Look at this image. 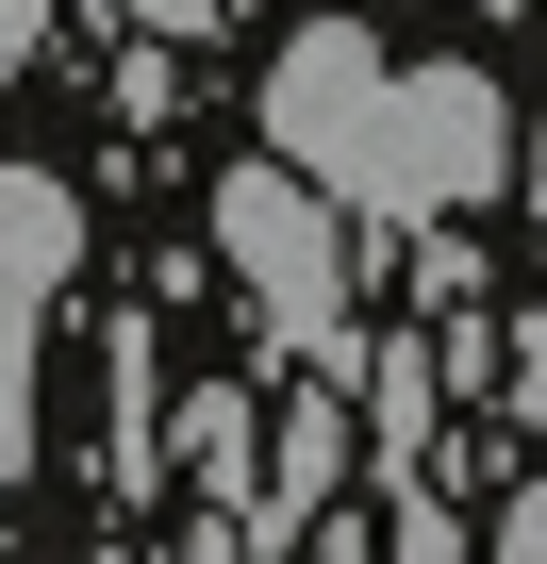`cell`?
I'll return each mask as SVG.
<instances>
[{"label": "cell", "instance_id": "30bf717a", "mask_svg": "<svg viewBox=\"0 0 547 564\" xmlns=\"http://www.w3.org/2000/svg\"><path fill=\"white\" fill-rule=\"evenodd\" d=\"M415 300H431V316H464V300H481V249H464V216H448V232H415Z\"/></svg>", "mask_w": 547, "mask_h": 564}, {"label": "cell", "instance_id": "8992f818", "mask_svg": "<svg viewBox=\"0 0 547 564\" xmlns=\"http://www.w3.org/2000/svg\"><path fill=\"white\" fill-rule=\"evenodd\" d=\"M349 415H382V481H431V432H448V366H431V333H382Z\"/></svg>", "mask_w": 547, "mask_h": 564}, {"label": "cell", "instance_id": "3957f363", "mask_svg": "<svg viewBox=\"0 0 547 564\" xmlns=\"http://www.w3.org/2000/svg\"><path fill=\"white\" fill-rule=\"evenodd\" d=\"M365 133H382V34L365 18H299L265 51V150L299 183H332V199H365Z\"/></svg>", "mask_w": 547, "mask_h": 564}, {"label": "cell", "instance_id": "277c9868", "mask_svg": "<svg viewBox=\"0 0 547 564\" xmlns=\"http://www.w3.org/2000/svg\"><path fill=\"white\" fill-rule=\"evenodd\" d=\"M67 265H84V199L51 166H0V481L34 465V349H51Z\"/></svg>", "mask_w": 547, "mask_h": 564}, {"label": "cell", "instance_id": "52a82bcc", "mask_svg": "<svg viewBox=\"0 0 547 564\" xmlns=\"http://www.w3.org/2000/svg\"><path fill=\"white\" fill-rule=\"evenodd\" d=\"M183 448H199V481H216V514H232V498H249V382L183 399Z\"/></svg>", "mask_w": 547, "mask_h": 564}, {"label": "cell", "instance_id": "5b68a950", "mask_svg": "<svg viewBox=\"0 0 547 564\" xmlns=\"http://www.w3.org/2000/svg\"><path fill=\"white\" fill-rule=\"evenodd\" d=\"M349 448H365V432H349V399H332V382H299V399H265V498H249V531H232V547H299V531L332 514Z\"/></svg>", "mask_w": 547, "mask_h": 564}, {"label": "cell", "instance_id": "9c48e42d", "mask_svg": "<svg viewBox=\"0 0 547 564\" xmlns=\"http://www.w3.org/2000/svg\"><path fill=\"white\" fill-rule=\"evenodd\" d=\"M84 18H100V34H166V51H199L232 0H84Z\"/></svg>", "mask_w": 547, "mask_h": 564}, {"label": "cell", "instance_id": "7c38bea8", "mask_svg": "<svg viewBox=\"0 0 547 564\" xmlns=\"http://www.w3.org/2000/svg\"><path fill=\"white\" fill-rule=\"evenodd\" d=\"M514 166H530V216H547V117H530V150H514Z\"/></svg>", "mask_w": 547, "mask_h": 564}, {"label": "cell", "instance_id": "ba28073f", "mask_svg": "<svg viewBox=\"0 0 547 564\" xmlns=\"http://www.w3.org/2000/svg\"><path fill=\"white\" fill-rule=\"evenodd\" d=\"M497 399L514 432H547V316H497Z\"/></svg>", "mask_w": 547, "mask_h": 564}, {"label": "cell", "instance_id": "6da1fadb", "mask_svg": "<svg viewBox=\"0 0 547 564\" xmlns=\"http://www.w3.org/2000/svg\"><path fill=\"white\" fill-rule=\"evenodd\" d=\"M216 265H232V300L265 333V366H349V282H365V232L332 183H299L283 150L232 166L216 183Z\"/></svg>", "mask_w": 547, "mask_h": 564}, {"label": "cell", "instance_id": "8fae6325", "mask_svg": "<svg viewBox=\"0 0 547 564\" xmlns=\"http://www.w3.org/2000/svg\"><path fill=\"white\" fill-rule=\"evenodd\" d=\"M481 547H497V564H547V465H530V481L497 498V531H481Z\"/></svg>", "mask_w": 547, "mask_h": 564}, {"label": "cell", "instance_id": "5bb4252c", "mask_svg": "<svg viewBox=\"0 0 547 564\" xmlns=\"http://www.w3.org/2000/svg\"><path fill=\"white\" fill-rule=\"evenodd\" d=\"M100 564H133V547H100Z\"/></svg>", "mask_w": 547, "mask_h": 564}, {"label": "cell", "instance_id": "7a4b0ae2", "mask_svg": "<svg viewBox=\"0 0 547 564\" xmlns=\"http://www.w3.org/2000/svg\"><path fill=\"white\" fill-rule=\"evenodd\" d=\"M497 183H514V100H497V67H464V51L382 67V133H365V199H349V232L398 249V232L481 216Z\"/></svg>", "mask_w": 547, "mask_h": 564}, {"label": "cell", "instance_id": "4fadbf2b", "mask_svg": "<svg viewBox=\"0 0 547 564\" xmlns=\"http://www.w3.org/2000/svg\"><path fill=\"white\" fill-rule=\"evenodd\" d=\"M481 18H514V0H481Z\"/></svg>", "mask_w": 547, "mask_h": 564}]
</instances>
